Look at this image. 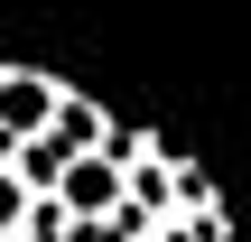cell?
<instances>
[{
  "instance_id": "obj_1",
  "label": "cell",
  "mask_w": 251,
  "mask_h": 242,
  "mask_svg": "<svg viewBox=\"0 0 251 242\" xmlns=\"http://www.w3.org/2000/svg\"><path fill=\"white\" fill-rule=\"evenodd\" d=\"M56 103H65V84H56V75L0 65V149H19L28 131H47V121H56Z\"/></svg>"
},
{
  "instance_id": "obj_2",
  "label": "cell",
  "mask_w": 251,
  "mask_h": 242,
  "mask_svg": "<svg viewBox=\"0 0 251 242\" xmlns=\"http://www.w3.org/2000/svg\"><path fill=\"white\" fill-rule=\"evenodd\" d=\"M47 205L56 215H112L121 205V159H102V149H84L56 187H47Z\"/></svg>"
}]
</instances>
